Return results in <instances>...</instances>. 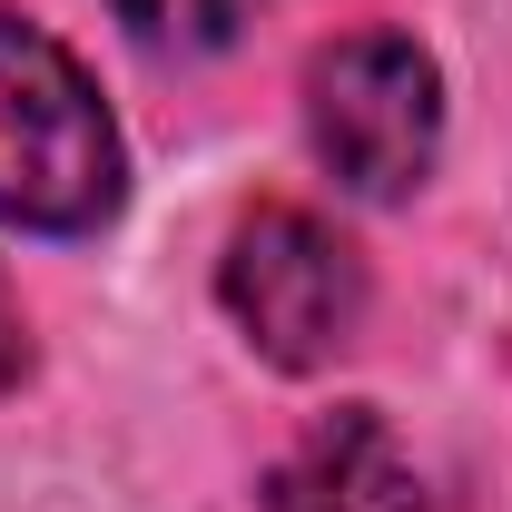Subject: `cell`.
I'll return each mask as SVG.
<instances>
[{"label": "cell", "mask_w": 512, "mask_h": 512, "mask_svg": "<svg viewBox=\"0 0 512 512\" xmlns=\"http://www.w3.org/2000/svg\"><path fill=\"white\" fill-rule=\"evenodd\" d=\"M128 197V148L89 69L50 30L0 10V227L30 237H89Z\"/></svg>", "instance_id": "6da1fadb"}, {"label": "cell", "mask_w": 512, "mask_h": 512, "mask_svg": "<svg viewBox=\"0 0 512 512\" xmlns=\"http://www.w3.org/2000/svg\"><path fill=\"white\" fill-rule=\"evenodd\" d=\"M217 286H227L237 335L276 375L335 365L355 345V325H365V256L345 247L325 217H306V207H256L247 227L227 237Z\"/></svg>", "instance_id": "7a4b0ae2"}, {"label": "cell", "mask_w": 512, "mask_h": 512, "mask_svg": "<svg viewBox=\"0 0 512 512\" xmlns=\"http://www.w3.org/2000/svg\"><path fill=\"white\" fill-rule=\"evenodd\" d=\"M306 138L355 197H404L434 168L444 138V79L404 30H355L306 69Z\"/></svg>", "instance_id": "3957f363"}, {"label": "cell", "mask_w": 512, "mask_h": 512, "mask_svg": "<svg viewBox=\"0 0 512 512\" xmlns=\"http://www.w3.org/2000/svg\"><path fill=\"white\" fill-rule=\"evenodd\" d=\"M266 512H434V503H424L414 453L394 444V424L375 404H345V414H316L306 444L266 473Z\"/></svg>", "instance_id": "277c9868"}, {"label": "cell", "mask_w": 512, "mask_h": 512, "mask_svg": "<svg viewBox=\"0 0 512 512\" xmlns=\"http://www.w3.org/2000/svg\"><path fill=\"white\" fill-rule=\"evenodd\" d=\"M109 10L128 20V40H148V50H217L247 20V0H109Z\"/></svg>", "instance_id": "5b68a950"}, {"label": "cell", "mask_w": 512, "mask_h": 512, "mask_svg": "<svg viewBox=\"0 0 512 512\" xmlns=\"http://www.w3.org/2000/svg\"><path fill=\"white\" fill-rule=\"evenodd\" d=\"M30 375V325H20V296H10V276H0V384Z\"/></svg>", "instance_id": "8992f818"}]
</instances>
